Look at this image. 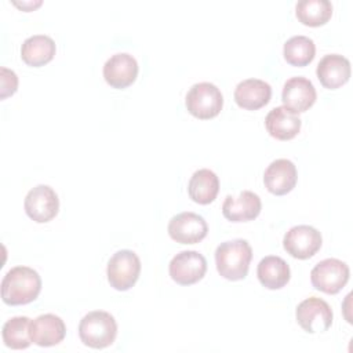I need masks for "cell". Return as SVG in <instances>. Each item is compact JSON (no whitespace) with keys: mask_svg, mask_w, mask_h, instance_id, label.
<instances>
[{"mask_svg":"<svg viewBox=\"0 0 353 353\" xmlns=\"http://www.w3.org/2000/svg\"><path fill=\"white\" fill-rule=\"evenodd\" d=\"M41 291L39 273L29 266L10 269L1 280V299L7 305H26L33 302Z\"/></svg>","mask_w":353,"mask_h":353,"instance_id":"1","label":"cell"},{"mask_svg":"<svg viewBox=\"0 0 353 353\" xmlns=\"http://www.w3.org/2000/svg\"><path fill=\"white\" fill-rule=\"evenodd\" d=\"M252 259V248L244 239L221 243L215 250V265L218 273L228 280H243Z\"/></svg>","mask_w":353,"mask_h":353,"instance_id":"2","label":"cell"},{"mask_svg":"<svg viewBox=\"0 0 353 353\" xmlns=\"http://www.w3.org/2000/svg\"><path fill=\"white\" fill-rule=\"evenodd\" d=\"M117 335V324L114 317L103 310H92L87 313L79 324V336L81 342L92 349H103L110 346Z\"/></svg>","mask_w":353,"mask_h":353,"instance_id":"3","label":"cell"},{"mask_svg":"<svg viewBox=\"0 0 353 353\" xmlns=\"http://www.w3.org/2000/svg\"><path fill=\"white\" fill-rule=\"evenodd\" d=\"M188 112L201 120H208L219 114L223 106L221 90L208 81L193 84L185 98Z\"/></svg>","mask_w":353,"mask_h":353,"instance_id":"4","label":"cell"},{"mask_svg":"<svg viewBox=\"0 0 353 353\" xmlns=\"http://www.w3.org/2000/svg\"><path fill=\"white\" fill-rule=\"evenodd\" d=\"M141 273V261L131 250H120L114 252L106 268L108 281L117 291L130 290L138 280Z\"/></svg>","mask_w":353,"mask_h":353,"instance_id":"5","label":"cell"},{"mask_svg":"<svg viewBox=\"0 0 353 353\" xmlns=\"http://www.w3.org/2000/svg\"><path fill=\"white\" fill-rule=\"evenodd\" d=\"M349 266L336 258H327L314 265L310 272L313 287L325 294L339 292L349 280Z\"/></svg>","mask_w":353,"mask_h":353,"instance_id":"6","label":"cell"},{"mask_svg":"<svg viewBox=\"0 0 353 353\" xmlns=\"http://www.w3.org/2000/svg\"><path fill=\"white\" fill-rule=\"evenodd\" d=\"M298 324L307 334L324 332L332 324L331 306L321 298L310 296L303 299L295 310Z\"/></svg>","mask_w":353,"mask_h":353,"instance_id":"7","label":"cell"},{"mask_svg":"<svg viewBox=\"0 0 353 353\" xmlns=\"http://www.w3.org/2000/svg\"><path fill=\"white\" fill-rule=\"evenodd\" d=\"M26 215L37 223H44L55 218L59 210V199L55 190L48 185L32 188L23 201Z\"/></svg>","mask_w":353,"mask_h":353,"instance_id":"8","label":"cell"},{"mask_svg":"<svg viewBox=\"0 0 353 353\" xmlns=\"http://www.w3.org/2000/svg\"><path fill=\"white\" fill-rule=\"evenodd\" d=\"M171 279L181 285H190L201 280L207 272V261L199 251H181L168 265Z\"/></svg>","mask_w":353,"mask_h":353,"instance_id":"9","label":"cell"},{"mask_svg":"<svg viewBox=\"0 0 353 353\" xmlns=\"http://www.w3.org/2000/svg\"><path fill=\"white\" fill-rule=\"evenodd\" d=\"M321 233L309 225L292 226L283 239L284 250L294 258L307 259L312 258L321 247Z\"/></svg>","mask_w":353,"mask_h":353,"instance_id":"10","label":"cell"},{"mask_svg":"<svg viewBox=\"0 0 353 353\" xmlns=\"http://www.w3.org/2000/svg\"><path fill=\"white\" fill-rule=\"evenodd\" d=\"M208 233L205 219L190 211L174 215L168 222V234L172 240L181 244H196Z\"/></svg>","mask_w":353,"mask_h":353,"instance_id":"11","label":"cell"},{"mask_svg":"<svg viewBox=\"0 0 353 353\" xmlns=\"http://www.w3.org/2000/svg\"><path fill=\"white\" fill-rule=\"evenodd\" d=\"M316 98L317 94L313 83L303 76L291 77L284 83L281 92L283 103L287 109L296 114L312 108Z\"/></svg>","mask_w":353,"mask_h":353,"instance_id":"12","label":"cell"},{"mask_svg":"<svg viewBox=\"0 0 353 353\" xmlns=\"http://www.w3.org/2000/svg\"><path fill=\"white\" fill-rule=\"evenodd\" d=\"M138 76V62L127 52L112 55L103 65V77L113 88H125L131 85Z\"/></svg>","mask_w":353,"mask_h":353,"instance_id":"13","label":"cell"},{"mask_svg":"<svg viewBox=\"0 0 353 353\" xmlns=\"http://www.w3.org/2000/svg\"><path fill=\"white\" fill-rule=\"evenodd\" d=\"M29 335L34 345L48 347L58 345L66 335V325L59 316L46 313L30 320Z\"/></svg>","mask_w":353,"mask_h":353,"instance_id":"14","label":"cell"},{"mask_svg":"<svg viewBox=\"0 0 353 353\" xmlns=\"http://www.w3.org/2000/svg\"><path fill=\"white\" fill-rule=\"evenodd\" d=\"M296 167L288 159H276L268 165L263 174L266 189L276 196H283L291 192L296 185Z\"/></svg>","mask_w":353,"mask_h":353,"instance_id":"15","label":"cell"},{"mask_svg":"<svg viewBox=\"0 0 353 353\" xmlns=\"http://www.w3.org/2000/svg\"><path fill=\"white\" fill-rule=\"evenodd\" d=\"M262 208L261 199L251 190H243L239 196H226L222 214L232 222H248L255 219Z\"/></svg>","mask_w":353,"mask_h":353,"instance_id":"16","label":"cell"},{"mask_svg":"<svg viewBox=\"0 0 353 353\" xmlns=\"http://www.w3.org/2000/svg\"><path fill=\"white\" fill-rule=\"evenodd\" d=\"M317 79L328 90H336L350 79V62L339 54L324 55L316 69Z\"/></svg>","mask_w":353,"mask_h":353,"instance_id":"17","label":"cell"},{"mask_svg":"<svg viewBox=\"0 0 353 353\" xmlns=\"http://www.w3.org/2000/svg\"><path fill=\"white\" fill-rule=\"evenodd\" d=\"M302 125L299 116L283 106L273 108L265 117V127L270 137L279 141H288L296 137Z\"/></svg>","mask_w":353,"mask_h":353,"instance_id":"18","label":"cell"},{"mask_svg":"<svg viewBox=\"0 0 353 353\" xmlns=\"http://www.w3.org/2000/svg\"><path fill=\"white\" fill-rule=\"evenodd\" d=\"M272 97V87L269 83L259 79H245L236 85L234 101L247 110H256L265 106Z\"/></svg>","mask_w":353,"mask_h":353,"instance_id":"19","label":"cell"},{"mask_svg":"<svg viewBox=\"0 0 353 353\" xmlns=\"http://www.w3.org/2000/svg\"><path fill=\"white\" fill-rule=\"evenodd\" d=\"M256 276L259 283L268 290H279L290 281L291 270L283 258L277 255H268L259 261Z\"/></svg>","mask_w":353,"mask_h":353,"instance_id":"20","label":"cell"},{"mask_svg":"<svg viewBox=\"0 0 353 353\" xmlns=\"http://www.w3.org/2000/svg\"><path fill=\"white\" fill-rule=\"evenodd\" d=\"M55 50V43L50 36L33 34L22 43L21 58L26 65L39 68L54 58Z\"/></svg>","mask_w":353,"mask_h":353,"instance_id":"21","label":"cell"},{"mask_svg":"<svg viewBox=\"0 0 353 353\" xmlns=\"http://www.w3.org/2000/svg\"><path fill=\"white\" fill-rule=\"evenodd\" d=\"M219 192V179L216 174L208 168L193 172L188 183L189 197L199 204H210Z\"/></svg>","mask_w":353,"mask_h":353,"instance_id":"22","label":"cell"},{"mask_svg":"<svg viewBox=\"0 0 353 353\" xmlns=\"http://www.w3.org/2000/svg\"><path fill=\"white\" fill-rule=\"evenodd\" d=\"M296 18L306 26H321L332 15L330 0H299L295 6Z\"/></svg>","mask_w":353,"mask_h":353,"instance_id":"23","label":"cell"},{"mask_svg":"<svg viewBox=\"0 0 353 353\" xmlns=\"http://www.w3.org/2000/svg\"><path fill=\"white\" fill-rule=\"evenodd\" d=\"M283 55L292 66H306L316 55L314 41L307 36H292L284 43Z\"/></svg>","mask_w":353,"mask_h":353,"instance_id":"24","label":"cell"},{"mask_svg":"<svg viewBox=\"0 0 353 353\" xmlns=\"http://www.w3.org/2000/svg\"><path fill=\"white\" fill-rule=\"evenodd\" d=\"M29 325H30V319L26 316H17L7 320L1 330L4 345L14 350L29 347L32 343V339L29 335Z\"/></svg>","mask_w":353,"mask_h":353,"instance_id":"25","label":"cell"},{"mask_svg":"<svg viewBox=\"0 0 353 353\" xmlns=\"http://www.w3.org/2000/svg\"><path fill=\"white\" fill-rule=\"evenodd\" d=\"M0 79H1V92L0 98L6 99L7 97L12 95L18 88V76L14 70L7 68H0Z\"/></svg>","mask_w":353,"mask_h":353,"instance_id":"26","label":"cell"}]
</instances>
